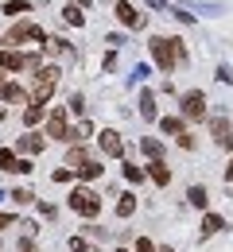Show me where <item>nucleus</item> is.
<instances>
[{
  "label": "nucleus",
  "instance_id": "obj_1",
  "mask_svg": "<svg viewBox=\"0 0 233 252\" xmlns=\"http://www.w3.org/2000/svg\"><path fill=\"white\" fill-rule=\"evenodd\" d=\"M148 47H152V59L156 66L171 74L179 63H187V47H183V39H164V35H156V39H148Z\"/></svg>",
  "mask_w": 233,
  "mask_h": 252
},
{
  "label": "nucleus",
  "instance_id": "obj_2",
  "mask_svg": "<svg viewBox=\"0 0 233 252\" xmlns=\"http://www.w3.org/2000/svg\"><path fill=\"white\" fill-rule=\"evenodd\" d=\"M59 86V66H39L35 70V90H32V105H47L51 94Z\"/></svg>",
  "mask_w": 233,
  "mask_h": 252
},
{
  "label": "nucleus",
  "instance_id": "obj_3",
  "mask_svg": "<svg viewBox=\"0 0 233 252\" xmlns=\"http://www.w3.org/2000/svg\"><path fill=\"white\" fill-rule=\"evenodd\" d=\"M70 210L94 221V218L101 214V198H98V194H94L90 187H74V194H70Z\"/></svg>",
  "mask_w": 233,
  "mask_h": 252
},
{
  "label": "nucleus",
  "instance_id": "obj_4",
  "mask_svg": "<svg viewBox=\"0 0 233 252\" xmlns=\"http://www.w3.org/2000/svg\"><path fill=\"white\" fill-rule=\"evenodd\" d=\"M28 66H43V55H20V51H0V74L4 70H28Z\"/></svg>",
  "mask_w": 233,
  "mask_h": 252
},
{
  "label": "nucleus",
  "instance_id": "obj_5",
  "mask_svg": "<svg viewBox=\"0 0 233 252\" xmlns=\"http://www.w3.org/2000/svg\"><path fill=\"white\" fill-rule=\"evenodd\" d=\"M183 117H187V121H202V117H206V94H202V90L183 94Z\"/></svg>",
  "mask_w": 233,
  "mask_h": 252
},
{
  "label": "nucleus",
  "instance_id": "obj_6",
  "mask_svg": "<svg viewBox=\"0 0 233 252\" xmlns=\"http://www.w3.org/2000/svg\"><path fill=\"white\" fill-rule=\"evenodd\" d=\"M210 136H214L218 148H233V128H230V117H226V113H218V117L210 121Z\"/></svg>",
  "mask_w": 233,
  "mask_h": 252
},
{
  "label": "nucleus",
  "instance_id": "obj_7",
  "mask_svg": "<svg viewBox=\"0 0 233 252\" xmlns=\"http://www.w3.org/2000/svg\"><path fill=\"white\" fill-rule=\"evenodd\" d=\"M117 20H121L125 28H136V32H140V28L148 24V16H144L140 8H133L129 0H121V4H117Z\"/></svg>",
  "mask_w": 233,
  "mask_h": 252
},
{
  "label": "nucleus",
  "instance_id": "obj_8",
  "mask_svg": "<svg viewBox=\"0 0 233 252\" xmlns=\"http://www.w3.org/2000/svg\"><path fill=\"white\" fill-rule=\"evenodd\" d=\"M98 148H101V156H113V159L125 156V144H121V136H117L113 128H105V132L98 136Z\"/></svg>",
  "mask_w": 233,
  "mask_h": 252
},
{
  "label": "nucleus",
  "instance_id": "obj_9",
  "mask_svg": "<svg viewBox=\"0 0 233 252\" xmlns=\"http://www.w3.org/2000/svg\"><path fill=\"white\" fill-rule=\"evenodd\" d=\"M47 136L51 140H70V128H67V109H55L47 117Z\"/></svg>",
  "mask_w": 233,
  "mask_h": 252
},
{
  "label": "nucleus",
  "instance_id": "obj_10",
  "mask_svg": "<svg viewBox=\"0 0 233 252\" xmlns=\"http://www.w3.org/2000/svg\"><path fill=\"white\" fill-rule=\"evenodd\" d=\"M24 39H43V28H35V24H16L12 32H8V43H24ZM47 43V39H43Z\"/></svg>",
  "mask_w": 233,
  "mask_h": 252
},
{
  "label": "nucleus",
  "instance_id": "obj_11",
  "mask_svg": "<svg viewBox=\"0 0 233 252\" xmlns=\"http://www.w3.org/2000/svg\"><path fill=\"white\" fill-rule=\"evenodd\" d=\"M144 179H152L156 187H167V183H171V171H167L164 159H152V163H148V171H144Z\"/></svg>",
  "mask_w": 233,
  "mask_h": 252
},
{
  "label": "nucleus",
  "instance_id": "obj_12",
  "mask_svg": "<svg viewBox=\"0 0 233 252\" xmlns=\"http://www.w3.org/2000/svg\"><path fill=\"white\" fill-rule=\"evenodd\" d=\"M0 97H4V101H12V105H24V101H28V90H24V86H16V82H0Z\"/></svg>",
  "mask_w": 233,
  "mask_h": 252
},
{
  "label": "nucleus",
  "instance_id": "obj_13",
  "mask_svg": "<svg viewBox=\"0 0 233 252\" xmlns=\"http://www.w3.org/2000/svg\"><path fill=\"white\" fill-rule=\"evenodd\" d=\"M20 152H24V156H39V152H43V136H39V132L20 136Z\"/></svg>",
  "mask_w": 233,
  "mask_h": 252
},
{
  "label": "nucleus",
  "instance_id": "obj_14",
  "mask_svg": "<svg viewBox=\"0 0 233 252\" xmlns=\"http://www.w3.org/2000/svg\"><path fill=\"white\" fill-rule=\"evenodd\" d=\"M140 152H144L148 159H160V156H164V140H156V136H144V140H140Z\"/></svg>",
  "mask_w": 233,
  "mask_h": 252
},
{
  "label": "nucleus",
  "instance_id": "obj_15",
  "mask_svg": "<svg viewBox=\"0 0 233 252\" xmlns=\"http://www.w3.org/2000/svg\"><path fill=\"white\" fill-rule=\"evenodd\" d=\"M43 47H47L51 55H63V59H74V47H70L67 39H59V35H55V39H47Z\"/></svg>",
  "mask_w": 233,
  "mask_h": 252
},
{
  "label": "nucleus",
  "instance_id": "obj_16",
  "mask_svg": "<svg viewBox=\"0 0 233 252\" xmlns=\"http://www.w3.org/2000/svg\"><path fill=\"white\" fill-rule=\"evenodd\" d=\"M140 117H144V121H156V94H152V90L140 94Z\"/></svg>",
  "mask_w": 233,
  "mask_h": 252
},
{
  "label": "nucleus",
  "instance_id": "obj_17",
  "mask_svg": "<svg viewBox=\"0 0 233 252\" xmlns=\"http://www.w3.org/2000/svg\"><path fill=\"white\" fill-rule=\"evenodd\" d=\"M222 229H226V221L218 218V214H206V218H202V237H214V233H222Z\"/></svg>",
  "mask_w": 233,
  "mask_h": 252
},
{
  "label": "nucleus",
  "instance_id": "obj_18",
  "mask_svg": "<svg viewBox=\"0 0 233 252\" xmlns=\"http://www.w3.org/2000/svg\"><path fill=\"white\" fill-rule=\"evenodd\" d=\"M187 202H191L195 210H206V202H210V194H206V187H191V190H187Z\"/></svg>",
  "mask_w": 233,
  "mask_h": 252
},
{
  "label": "nucleus",
  "instance_id": "obj_19",
  "mask_svg": "<svg viewBox=\"0 0 233 252\" xmlns=\"http://www.w3.org/2000/svg\"><path fill=\"white\" fill-rule=\"evenodd\" d=\"M101 171H105V167H101L98 159H86V163H82V167H78V171H74V175H78V179H98Z\"/></svg>",
  "mask_w": 233,
  "mask_h": 252
},
{
  "label": "nucleus",
  "instance_id": "obj_20",
  "mask_svg": "<svg viewBox=\"0 0 233 252\" xmlns=\"http://www.w3.org/2000/svg\"><path fill=\"white\" fill-rule=\"evenodd\" d=\"M136 214V194H121V202H117V218H133Z\"/></svg>",
  "mask_w": 233,
  "mask_h": 252
},
{
  "label": "nucleus",
  "instance_id": "obj_21",
  "mask_svg": "<svg viewBox=\"0 0 233 252\" xmlns=\"http://www.w3.org/2000/svg\"><path fill=\"white\" fill-rule=\"evenodd\" d=\"M86 159H90V156H86V148H82V144H74V148L67 152V167H74V171H78Z\"/></svg>",
  "mask_w": 233,
  "mask_h": 252
},
{
  "label": "nucleus",
  "instance_id": "obj_22",
  "mask_svg": "<svg viewBox=\"0 0 233 252\" xmlns=\"http://www.w3.org/2000/svg\"><path fill=\"white\" fill-rule=\"evenodd\" d=\"M160 128H164V136H183V132H187L179 117H164V121H160Z\"/></svg>",
  "mask_w": 233,
  "mask_h": 252
},
{
  "label": "nucleus",
  "instance_id": "obj_23",
  "mask_svg": "<svg viewBox=\"0 0 233 252\" xmlns=\"http://www.w3.org/2000/svg\"><path fill=\"white\" fill-rule=\"evenodd\" d=\"M67 245H70V252H101L98 245H90V241H86V237H70Z\"/></svg>",
  "mask_w": 233,
  "mask_h": 252
},
{
  "label": "nucleus",
  "instance_id": "obj_24",
  "mask_svg": "<svg viewBox=\"0 0 233 252\" xmlns=\"http://www.w3.org/2000/svg\"><path fill=\"white\" fill-rule=\"evenodd\" d=\"M39 121H43V105H28V109H24V125L32 128V125H39Z\"/></svg>",
  "mask_w": 233,
  "mask_h": 252
},
{
  "label": "nucleus",
  "instance_id": "obj_25",
  "mask_svg": "<svg viewBox=\"0 0 233 252\" xmlns=\"http://www.w3.org/2000/svg\"><path fill=\"white\" fill-rule=\"evenodd\" d=\"M28 8H32L28 0H8V4H4V16L12 20V16H20V12H28Z\"/></svg>",
  "mask_w": 233,
  "mask_h": 252
},
{
  "label": "nucleus",
  "instance_id": "obj_26",
  "mask_svg": "<svg viewBox=\"0 0 233 252\" xmlns=\"http://www.w3.org/2000/svg\"><path fill=\"white\" fill-rule=\"evenodd\" d=\"M63 20H67V24H74V28H82V24H86V16H82V8H74V4H70L67 12H63Z\"/></svg>",
  "mask_w": 233,
  "mask_h": 252
},
{
  "label": "nucleus",
  "instance_id": "obj_27",
  "mask_svg": "<svg viewBox=\"0 0 233 252\" xmlns=\"http://www.w3.org/2000/svg\"><path fill=\"white\" fill-rule=\"evenodd\" d=\"M8 198H12V202H16V206H28V202H35V194L28 187H20V190H12V194H8Z\"/></svg>",
  "mask_w": 233,
  "mask_h": 252
},
{
  "label": "nucleus",
  "instance_id": "obj_28",
  "mask_svg": "<svg viewBox=\"0 0 233 252\" xmlns=\"http://www.w3.org/2000/svg\"><path fill=\"white\" fill-rule=\"evenodd\" d=\"M125 179L140 187V183H144V167H136V163H125Z\"/></svg>",
  "mask_w": 233,
  "mask_h": 252
},
{
  "label": "nucleus",
  "instance_id": "obj_29",
  "mask_svg": "<svg viewBox=\"0 0 233 252\" xmlns=\"http://www.w3.org/2000/svg\"><path fill=\"white\" fill-rule=\"evenodd\" d=\"M171 16H175L179 24H195V12H191L187 4H179V8H171Z\"/></svg>",
  "mask_w": 233,
  "mask_h": 252
},
{
  "label": "nucleus",
  "instance_id": "obj_30",
  "mask_svg": "<svg viewBox=\"0 0 233 252\" xmlns=\"http://www.w3.org/2000/svg\"><path fill=\"white\" fill-rule=\"evenodd\" d=\"M0 171H16V156L8 148H0Z\"/></svg>",
  "mask_w": 233,
  "mask_h": 252
},
{
  "label": "nucleus",
  "instance_id": "obj_31",
  "mask_svg": "<svg viewBox=\"0 0 233 252\" xmlns=\"http://www.w3.org/2000/svg\"><path fill=\"white\" fill-rule=\"evenodd\" d=\"M67 109H70V113H78V117H82V109H86V101H82V94H70Z\"/></svg>",
  "mask_w": 233,
  "mask_h": 252
},
{
  "label": "nucleus",
  "instance_id": "obj_32",
  "mask_svg": "<svg viewBox=\"0 0 233 252\" xmlns=\"http://www.w3.org/2000/svg\"><path fill=\"white\" fill-rule=\"evenodd\" d=\"M86 237H90V241H101V237H109V229H101V225H86Z\"/></svg>",
  "mask_w": 233,
  "mask_h": 252
},
{
  "label": "nucleus",
  "instance_id": "obj_33",
  "mask_svg": "<svg viewBox=\"0 0 233 252\" xmlns=\"http://www.w3.org/2000/svg\"><path fill=\"white\" fill-rule=\"evenodd\" d=\"M148 74H152V70H148V66H144V63H136V70H133V78H129V82H133V86H136V82H144V78H148Z\"/></svg>",
  "mask_w": 233,
  "mask_h": 252
},
{
  "label": "nucleus",
  "instance_id": "obj_34",
  "mask_svg": "<svg viewBox=\"0 0 233 252\" xmlns=\"http://www.w3.org/2000/svg\"><path fill=\"white\" fill-rule=\"evenodd\" d=\"M218 82H233V70H230V66H226V63L218 66Z\"/></svg>",
  "mask_w": 233,
  "mask_h": 252
},
{
  "label": "nucleus",
  "instance_id": "obj_35",
  "mask_svg": "<svg viewBox=\"0 0 233 252\" xmlns=\"http://www.w3.org/2000/svg\"><path fill=\"white\" fill-rule=\"evenodd\" d=\"M179 148H187V152H191V148H195V136H191V132H183V136H179Z\"/></svg>",
  "mask_w": 233,
  "mask_h": 252
},
{
  "label": "nucleus",
  "instance_id": "obj_36",
  "mask_svg": "<svg viewBox=\"0 0 233 252\" xmlns=\"http://www.w3.org/2000/svg\"><path fill=\"white\" fill-rule=\"evenodd\" d=\"M32 171V159H16V175H28Z\"/></svg>",
  "mask_w": 233,
  "mask_h": 252
},
{
  "label": "nucleus",
  "instance_id": "obj_37",
  "mask_svg": "<svg viewBox=\"0 0 233 252\" xmlns=\"http://www.w3.org/2000/svg\"><path fill=\"white\" fill-rule=\"evenodd\" d=\"M70 179H74V175H70L67 167H59V171H55V183H70Z\"/></svg>",
  "mask_w": 233,
  "mask_h": 252
},
{
  "label": "nucleus",
  "instance_id": "obj_38",
  "mask_svg": "<svg viewBox=\"0 0 233 252\" xmlns=\"http://www.w3.org/2000/svg\"><path fill=\"white\" fill-rule=\"evenodd\" d=\"M12 225H16V218H12V214H0V229H12Z\"/></svg>",
  "mask_w": 233,
  "mask_h": 252
},
{
  "label": "nucleus",
  "instance_id": "obj_39",
  "mask_svg": "<svg viewBox=\"0 0 233 252\" xmlns=\"http://www.w3.org/2000/svg\"><path fill=\"white\" fill-rule=\"evenodd\" d=\"M136 252H156V249H152V241H144V237H140V241H136Z\"/></svg>",
  "mask_w": 233,
  "mask_h": 252
},
{
  "label": "nucleus",
  "instance_id": "obj_40",
  "mask_svg": "<svg viewBox=\"0 0 233 252\" xmlns=\"http://www.w3.org/2000/svg\"><path fill=\"white\" fill-rule=\"evenodd\" d=\"M20 249H24V252H35V245H32V237H28V241H24V245H20Z\"/></svg>",
  "mask_w": 233,
  "mask_h": 252
},
{
  "label": "nucleus",
  "instance_id": "obj_41",
  "mask_svg": "<svg viewBox=\"0 0 233 252\" xmlns=\"http://www.w3.org/2000/svg\"><path fill=\"white\" fill-rule=\"evenodd\" d=\"M226 183H233V159H230V167H226Z\"/></svg>",
  "mask_w": 233,
  "mask_h": 252
},
{
  "label": "nucleus",
  "instance_id": "obj_42",
  "mask_svg": "<svg viewBox=\"0 0 233 252\" xmlns=\"http://www.w3.org/2000/svg\"><path fill=\"white\" fill-rule=\"evenodd\" d=\"M148 4H152V8H167V0H148Z\"/></svg>",
  "mask_w": 233,
  "mask_h": 252
},
{
  "label": "nucleus",
  "instance_id": "obj_43",
  "mask_svg": "<svg viewBox=\"0 0 233 252\" xmlns=\"http://www.w3.org/2000/svg\"><path fill=\"white\" fill-rule=\"evenodd\" d=\"M156 252H175V249H167V245H164V249H156Z\"/></svg>",
  "mask_w": 233,
  "mask_h": 252
},
{
  "label": "nucleus",
  "instance_id": "obj_44",
  "mask_svg": "<svg viewBox=\"0 0 233 252\" xmlns=\"http://www.w3.org/2000/svg\"><path fill=\"white\" fill-rule=\"evenodd\" d=\"M4 198H8V194H4V190H0V202H4Z\"/></svg>",
  "mask_w": 233,
  "mask_h": 252
},
{
  "label": "nucleus",
  "instance_id": "obj_45",
  "mask_svg": "<svg viewBox=\"0 0 233 252\" xmlns=\"http://www.w3.org/2000/svg\"><path fill=\"white\" fill-rule=\"evenodd\" d=\"M35 4H47V0H35Z\"/></svg>",
  "mask_w": 233,
  "mask_h": 252
},
{
  "label": "nucleus",
  "instance_id": "obj_46",
  "mask_svg": "<svg viewBox=\"0 0 233 252\" xmlns=\"http://www.w3.org/2000/svg\"><path fill=\"white\" fill-rule=\"evenodd\" d=\"M78 4H90V0H78Z\"/></svg>",
  "mask_w": 233,
  "mask_h": 252
},
{
  "label": "nucleus",
  "instance_id": "obj_47",
  "mask_svg": "<svg viewBox=\"0 0 233 252\" xmlns=\"http://www.w3.org/2000/svg\"><path fill=\"white\" fill-rule=\"evenodd\" d=\"M117 252H129V249H117Z\"/></svg>",
  "mask_w": 233,
  "mask_h": 252
},
{
  "label": "nucleus",
  "instance_id": "obj_48",
  "mask_svg": "<svg viewBox=\"0 0 233 252\" xmlns=\"http://www.w3.org/2000/svg\"><path fill=\"white\" fill-rule=\"evenodd\" d=\"M0 82H4V78H0Z\"/></svg>",
  "mask_w": 233,
  "mask_h": 252
}]
</instances>
